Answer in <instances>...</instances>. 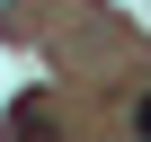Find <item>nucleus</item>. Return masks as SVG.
<instances>
[{
	"label": "nucleus",
	"instance_id": "obj_2",
	"mask_svg": "<svg viewBox=\"0 0 151 142\" xmlns=\"http://www.w3.org/2000/svg\"><path fill=\"white\" fill-rule=\"evenodd\" d=\"M133 133H142V142H151V98H142V107H133Z\"/></svg>",
	"mask_w": 151,
	"mask_h": 142
},
{
	"label": "nucleus",
	"instance_id": "obj_1",
	"mask_svg": "<svg viewBox=\"0 0 151 142\" xmlns=\"http://www.w3.org/2000/svg\"><path fill=\"white\" fill-rule=\"evenodd\" d=\"M27 27V0H0V36H18Z\"/></svg>",
	"mask_w": 151,
	"mask_h": 142
}]
</instances>
